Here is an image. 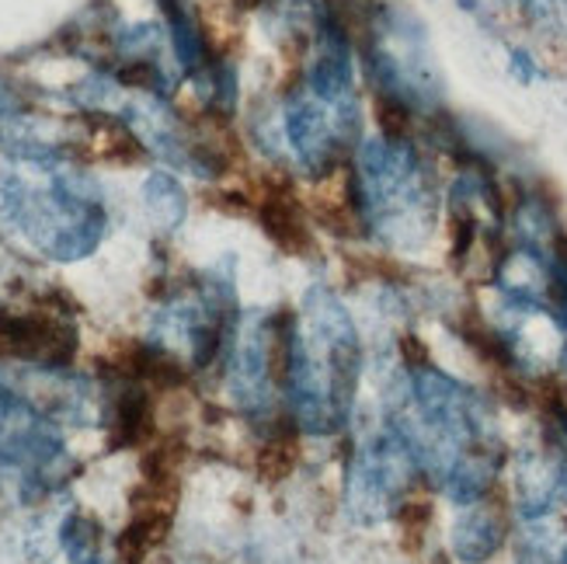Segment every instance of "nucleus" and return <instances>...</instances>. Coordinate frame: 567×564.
<instances>
[{
  "mask_svg": "<svg viewBox=\"0 0 567 564\" xmlns=\"http://www.w3.org/2000/svg\"><path fill=\"white\" fill-rule=\"evenodd\" d=\"M143 206H146V213H151L154 224L167 234L178 230L185 224V213H188L185 188L175 175H171V171H154V175L143 182Z\"/></svg>",
  "mask_w": 567,
  "mask_h": 564,
  "instance_id": "nucleus-14",
  "label": "nucleus"
},
{
  "mask_svg": "<svg viewBox=\"0 0 567 564\" xmlns=\"http://www.w3.org/2000/svg\"><path fill=\"white\" fill-rule=\"evenodd\" d=\"M282 325L286 314H240L224 352L227 394L255 422H276V401L282 398Z\"/></svg>",
  "mask_w": 567,
  "mask_h": 564,
  "instance_id": "nucleus-8",
  "label": "nucleus"
},
{
  "mask_svg": "<svg viewBox=\"0 0 567 564\" xmlns=\"http://www.w3.org/2000/svg\"><path fill=\"white\" fill-rule=\"evenodd\" d=\"M362 366V335L349 304L328 283L307 286L282 325V401L289 422L307 435L349 429Z\"/></svg>",
  "mask_w": 567,
  "mask_h": 564,
  "instance_id": "nucleus-2",
  "label": "nucleus"
},
{
  "mask_svg": "<svg viewBox=\"0 0 567 564\" xmlns=\"http://www.w3.org/2000/svg\"><path fill=\"white\" fill-rule=\"evenodd\" d=\"M362 24V63L377 88L380 130L411 133L414 119H435L442 78L425 24L401 4H369Z\"/></svg>",
  "mask_w": 567,
  "mask_h": 564,
  "instance_id": "nucleus-5",
  "label": "nucleus"
},
{
  "mask_svg": "<svg viewBox=\"0 0 567 564\" xmlns=\"http://www.w3.org/2000/svg\"><path fill=\"white\" fill-rule=\"evenodd\" d=\"M78 356V325L63 307L29 304L0 310V362H29L35 370H66Z\"/></svg>",
  "mask_w": 567,
  "mask_h": 564,
  "instance_id": "nucleus-10",
  "label": "nucleus"
},
{
  "mask_svg": "<svg viewBox=\"0 0 567 564\" xmlns=\"http://www.w3.org/2000/svg\"><path fill=\"white\" fill-rule=\"evenodd\" d=\"M0 154L11 161H66V143L11 81L0 78Z\"/></svg>",
  "mask_w": 567,
  "mask_h": 564,
  "instance_id": "nucleus-12",
  "label": "nucleus"
},
{
  "mask_svg": "<svg viewBox=\"0 0 567 564\" xmlns=\"http://www.w3.org/2000/svg\"><path fill=\"white\" fill-rule=\"evenodd\" d=\"M519 564H567V526L554 520H533L515 544Z\"/></svg>",
  "mask_w": 567,
  "mask_h": 564,
  "instance_id": "nucleus-15",
  "label": "nucleus"
},
{
  "mask_svg": "<svg viewBox=\"0 0 567 564\" xmlns=\"http://www.w3.org/2000/svg\"><path fill=\"white\" fill-rule=\"evenodd\" d=\"M11 234L49 262H84L109 234V209L94 178L66 161H11L4 171Z\"/></svg>",
  "mask_w": 567,
  "mask_h": 564,
  "instance_id": "nucleus-4",
  "label": "nucleus"
},
{
  "mask_svg": "<svg viewBox=\"0 0 567 564\" xmlns=\"http://www.w3.org/2000/svg\"><path fill=\"white\" fill-rule=\"evenodd\" d=\"M0 468L21 478L29 492H53L70 474L60 429L29 401L0 383Z\"/></svg>",
  "mask_w": 567,
  "mask_h": 564,
  "instance_id": "nucleus-9",
  "label": "nucleus"
},
{
  "mask_svg": "<svg viewBox=\"0 0 567 564\" xmlns=\"http://www.w3.org/2000/svg\"><path fill=\"white\" fill-rule=\"evenodd\" d=\"M66 564H102V526L87 512H70L60 526Z\"/></svg>",
  "mask_w": 567,
  "mask_h": 564,
  "instance_id": "nucleus-16",
  "label": "nucleus"
},
{
  "mask_svg": "<svg viewBox=\"0 0 567 564\" xmlns=\"http://www.w3.org/2000/svg\"><path fill=\"white\" fill-rule=\"evenodd\" d=\"M508 541V520L505 509L491 499L460 505L456 520L450 526V554L460 564H487Z\"/></svg>",
  "mask_w": 567,
  "mask_h": 564,
  "instance_id": "nucleus-13",
  "label": "nucleus"
},
{
  "mask_svg": "<svg viewBox=\"0 0 567 564\" xmlns=\"http://www.w3.org/2000/svg\"><path fill=\"white\" fill-rule=\"evenodd\" d=\"M0 234H11V209H8V192L0 185Z\"/></svg>",
  "mask_w": 567,
  "mask_h": 564,
  "instance_id": "nucleus-18",
  "label": "nucleus"
},
{
  "mask_svg": "<svg viewBox=\"0 0 567 564\" xmlns=\"http://www.w3.org/2000/svg\"><path fill=\"white\" fill-rule=\"evenodd\" d=\"M383 422L408 443L422 478L453 505L487 499L505 468L491 401L422 356L404 352V366L386 390Z\"/></svg>",
  "mask_w": 567,
  "mask_h": 564,
  "instance_id": "nucleus-1",
  "label": "nucleus"
},
{
  "mask_svg": "<svg viewBox=\"0 0 567 564\" xmlns=\"http://www.w3.org/2000/svg\"><path fill=\"white\" fill-rule=\"evenodd\" d=\"M512 499L526 523L550 520L554 512L567 509V439L557 422L544 425L536 439L515 450Z\"/></svg>",
  "mask_w": 567,
  "mask_h": 564,
  "instance_id": "nucleus-11",
  "label": "nucleus"
},
{
  "mask_svg": "<svg viewBox=\"0 0 567 564\" xmlns=\"http://www.w3.org/2000/svg\"><path fill=\"white\" fill-rule=\"evenodd\" d=\"M523 18L547 39H567V0H512Z\"/></svg>",
  "mask_w": 567,
  "mask_h": 564,
  "instance_id": "nucleus-17",
  "label": "nucleus"
},
{
  "mask_svg": "<svg viewBox=\"0 0 567 564\" xmlns=\"http://www.w3.org/2000/svg\"><path fill=\"white\" fill-rule=\"evenodd\" d=\"M349 167L355 227L383 252H422L439 227V182L411 133L362 140Z\"/></svg>",
  "mask_w": 567,
  "mask_h": 564,
  "instance_id": "nucleus-3",
  "label": "nucleus"
},
{
  "mask_svg": "<svg viewBox=\"0 0 567 564\" xmlns=\"http://www.w3.org/2000/svg\"><path fill=\"white\" fill-rule=\"evenodd\" d=\"M279 136L296 167L310 178H328L344 161H352L362 143L359 98L338 102L296 78L279 105Z\"/></svg>",
  "mask_w": 567,
  "mask_h": 564,
  "instance_id": "nucleus-6",
  "label": "nucleus"
},
{
  "mask_svg": "<svg viewBox=\"0 0 567 564\" xmlns=\"http://www.w3.org/2000/svg\"><path fill=\"white\" fill-rule=\"evenodd\" d=\"M425 481L404 439L386 422L362 435L344 468V512L359 526H383L401 520L411 505V488Z\"/></svg>",
  "mask_w": 567,
  "mask_h": 564,
  "instance_id": "nucleus-7",
  "label": "nucleus"
}]
</instances>
